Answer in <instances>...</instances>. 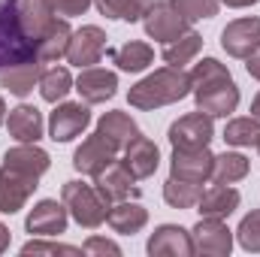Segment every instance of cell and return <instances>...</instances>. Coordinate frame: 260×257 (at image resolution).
Instances as JSON below:
<instances>
[{"label": "cell", "instance_id": "52a82bcc", "mask_svg": "<svg viewBox=\"0 0 260 257\" xmlns=\"http://www.w3.org/2000/svg\"><path fill=\"white\" fill-rule=\"evenodd\" d=\"M103 52H106V34L100 27L88 24V27H82V30H76L70 37L67 61L76 64V67H91L103 58Z\"/></svg>", "mask_w": 260, "mask_h": 257}, {"label": "cell", "instance_id": "4316f807", "mask_svg": "<svg viewBox=\"0 0 260 257\" xmlns=\"http://www.w3.org/2000/svg\"><path fill=\"white\" fill-rule=\"evenodd\" d=\"M112 58H115L118 70H124V73H139V70H145V67L154 61V52H151L148 43H124L121 49H115Z\"/></svg>", "mask_w": 260, "mask_h": 257}, {"label": "cell", "instance_id": "1f68e13d", "mask_svg": "<svg viewBox=\"0 0 260 257\" xmlns=\"http://www.w3.org/2000/svg\"><path fill=\"white\" fill-rule=\"evenodd\" d=\"M221 79H230L227 67L218 64L215 58H206V61H200V64L194 67V73H191V88H203V85H212V82H221Z\"/></svg>", "mask_w": 260, "mask_h": 257}, {"label": "cell", "instance_id": "2e32d148", "mask_svg": "<svg viewBox=\"0 0 260 257\" xmlns=\"http://www.w3.org/2000/svg\"><path fill=\"white\" fill-rule=\"evenodd\" d=\"M15 15H18V27H21V34L30 40V43H37L49 27H52V6L46 3V0H21L18 3V9H15Z\"/></svg>", "mask_w": 260, "mask_h": 257}, {"label": "cell", "instance_id": "f35d334b", "mask_svg": "<svg viewBox=\"0 0 260 257\" xmlns=\"http://www.w3.org/2000/svg\"><path fill=\"white\" fill-rule=\"evenodd\" d=\"M224 6H230V9H242V6H254L257 0H221Z\"/></svg>", "mask_w": 260, "mask_h": 257}, {"label": "cell", "instance_id": "6da1fadb", "mask_svg": "<svg viewBox=\"0 0 260 257\" xmlns=\"http://www.w3.org/2000/svg\"><path fill=\"white\" fill-rule=\"evenodd\" d=\"M188 91H191V73L167 67V70L151 73L139 85H133L127 100L136 109H157V106H170V103L188 97Z\"/></svg>", "mask_w": 260, "mask_h": 257}, {"label": "cell", "instance_id": "9a60e30c", "mask_svg": "<svg viewBox=\"0 0 260 257\" xmlns=\"http://www.w3.org/2000/svg\"><path fill=\"white\" fill-rule=\"evenodd\" d=\"M27 230L37 236H58L67 230V206L55 200H43L27 215Z\"/></svg>", "mask_w": 260, "mask_h": 257}, {"label": "cell", "instance_id": "ab89813d", "mask_svg": "<svg viewBox=\"0 0 260 257\" xmlns=\"http://www.w3.org/2000/svg\"><path fill=\"white\" fill-rule=\"evenodd\" d=\"M6 245H9V230H6V227L0 224V251H3Z\"/></svg>", "mask_w": 260, "mask_h": 257}, {"label": "cell", "instance_id": "3957f363", "mask_svg": "<svg viewBox=\"0 0 260 257\" xmlns=\"http://www.w3.org/2000/svg\"><path fill=\"white\" fill-rule=\"evenodd\" d=\"M142 24H145V34L151 40H160V43H173L182 34H188V21L173 6V0H160L154 6L148 3V9L142 12Z\"/></svg>", "mask_w": 260, "mask_h": 257}, {"label": "cell", "instance_id": "83f0119b", "mask_svg": "<svg viewBox=\"0 0 260 257\" xmlns=\"http://www.w3.org/2000/svg\"><path fill=\"white\" fill-rule=\"evenodd\" d=\"M70 88H73V79H70V70L67 67H52V70H46L40 76V94L49 103L64 100L67 94H70Z\"/></svg>", "mask_w": 260, "mask_h": 257}, {"label": "cell", "instance_id": "44dd1931", "mask_svg": "<svg viewBox=\"0 0 260 257\" xmlns=\"http://www.w3.org/2000/svg\"><path fill=\"white\" fill-rule=\"evenodd\" d=\"M40 61H21V64H12L6 70H0V85L15 94V97H27L34 91V85L40 82Z\"/></svg>", "mask_w": 260, "mask_h": 257}, {"label": "cell", "instance_id": "7c38bea8", "mask_svg": "<svg viewBox=\"0 0 260 257\" xmlns=\"http://www.w3.org/2000/svg\"><path fill=\"white\" fill-rule=\"evenodd\" d=\"M112 160H115V148H112L109 142H103L97 133L88 136V139L76 148V154H73V167H76L79 173H85V176H97V173L106 170Z\"/></svg>", "mask_w": 260, "mask_h": 257}, {"label": "cell", "instance_id": "ffe728a7", "mask_svg": "<svg viewBox=\"0 0 260 257\" xmlns=\"http://www.w3.org/2000/svg\"><path fill=\"white\" fill-rule=\"evenodd\" d=\"M197 206H200V215H203V218H227V215L239 206V191L230 188V185H218V182H215L212 188L200 191Z\"/></svg>", "mask_w": 260, "mask_h": 257}, {"label": "cell", "instance_id": "f546056e", "mask_svg": "<svg viewBox=\"0 0 260 257\" xmlns=\"http://www.w3.org/2000/svg\"><path fill=\"white\" fill-rule=\"evenodd\" d=\"M224 139L230 145H257L260 142V121L251 118H233L227 127H224Z\"/></svg>", "mask_w": 260, "mask_h": 257}, {"label": "cell", "instance_id": "8992f818", "mask_svg": "<svg viewBox=\"0 0 260 257\" xmlns=\"http://www.w3.org/2000/svg\"><path fill=\"white\" fill-rule=\"evenodd\" d=\"M194 94L200 112L206 115H230L239 106V88L233 85V79H221V82L194 88Z\"/></svg>", "mask_w": 260, "mask_h": 257}, {"label": "cell", "instance_id": "74e56055", "mask_svg": "<svg viewBox=\"0 0 260 257\" xmlns=\"http://www.w3.org/2000/svg\"><path fill=\"white\" fill-rule=\"evenodd\" d=\"M245 67H248V73H251L254 79H260V46L248 55V58H245Z\"/></svg>", "mask_w": 260, "mask_h": 257}, {"label": "cell", "instance_id": "30bf717a", "mask_svg": "<svg viewBox=\"0 0 260 257\" xmlns=\"http://www.w3.org/2000/svg\"><path fill=\"white\" fill-rule=\"evenodd\" d=\"M221 46L233 58H248L260 46V18H239L230 21L221 34Z\"/></svg>", "mask_w": 260, "mask_h": 257}, {"label": "cell", "instance_id": "f1b7e54d", "mask_svg": "<svg viewBox=\"0 0 260 257\" xmlns=\"http://www.w3.org/2000/svg\"><path fill=\"white\" fill-rule=\"evenodd\" d=\"M200 191H203V185H191V182H182V179L170 176V182L164 185V200L173 209H191L200 200Z\"/></svg>", "mask_w": 260, "mask_h": 257}, {"label": "cell", "instance_id": "8fae6325", "mask_svg": "<svg viewBox=\"0 0 260 257\" xmlns=\"http://www.w3.org/2000/svg\"><path fill=\"white\" fill-rule=\"evenodd\" d=\"M194 251L200 254H230L233 248V236H230V227L221 221V218H203L194 227Z\"/></svg>", "mask_w": 260, "mask_h": 257}, {"label": "cell", "instance_id": "4fadbf2b", "mask_svg": "<svg viewBox=\"0 0 260 257\" xmlns=\"http://www.w3.org/2000/svg\"><path fill=\"white\" fill-rule=\"evenodd\" d=\"M148 254H173V257H191L194 254V236L185 227L176 224H164L154 230V236L148 239Z\"/></svg>", "mask_w": 260, "mask_h": 257}, {"label": "cell", "instance_id": "ee69618b", "mask_svg": "<svg viewBox=\"0 0 260 257\" xmlns=\"http://www.w3.org/2000/svg\"><path fill=\"white\" fill-rule=\"evenodd\" d=\"M257 148H260V142H257Z\"/></svg>", "mask_w": 260, "mask_h": 257}, {"label": "cell", "instance_id": "d590c367", "mask_svg": "<svg viewBox=\"0 0 260 257\" xmlns=\"http://www.w3.org/2000/svg\"><path fill=\"white\" fill-rule=\"evenodd\" d=\"M91 6V0H52V9L61 15H82Z\"/></svg>", "mask_w": 260, "mask_h": 257}, {"label": "cell", "instance_id": "d6986e66", "mask_svg": "<svg viewBox=\"0 0 260 257\" xmlns=\"http://www.w3.org/2000/svg\"><path fill=\"white\" fill-rule=\"evenodd\" d=\"M97 136L103 142H109L115 151H121V148H127L130 142L139 136V127H136V121L130 118L127 112H106L100 118V124H97Z\"/></svg>", "mask_w": 260, "mask_h": 257}, {"label": "cell", "instance_id": "9c48e42d", "mask_svg": "<svg viewBox=\"0 0 260 257\" xmlns=\"http://www.w3.org/2000/svg\"><path fill=\"white\" fill-rule=\"evenodd\" d=\"M91 124V112L82 103H61L49 118V136L55 142H70Z\"/></svg>", "mask_w": 260, "mask_h": 257}, {"label": "cell", "instance_id": "5b68a950", "mask_svg": "<svg viewBox=\"0 0 260 257\" xmlns=\"http://www.w3.org/2000/svg\"><path fill=\"white\" fill-rule=\"evenodd\" d=\"M212 164H215V154H209V145L206 148H176L173 151V179L203 185L212 176Z\"/></svg>", "mask_w": 260, "mask_h": 257}, {"label": "cell", "instance_id": "d4e9b609", "mask_svg": "<svg viewBox=\"0 0 260 257\" xmlns=\"http://www.w3.org/2000/svg\"><path fill=\"white\" fill-rule=\"evenodd\" d=\"M248 176V160L242 157V154H230V151H224V154H218L215 157V164H212V182H218V185H233V182H239V179H245Z\"/></svg>", "mask_w": 260, "mask_h": 257}, {"label": "cell", "instance_id": "7402d4cb", "mask_svg": "<svg viewBox=\"0 0 260 257\" xmlns=\"http://www.w3.org/2000/svg\"><path fill=\"white\" fill-rule=\"evenodd\" d=\"M6 127L12 133V139H18V142H37V139L43 136V115H40L37 106L21 103V106H15V109L9 112Z\"/></svg>", "mask_w": 260, "mask_h": 257}, {"label": "cell", "instance_id": "ba28073f", "mask_svg": "<svg viewBox=\"0 0 260 257\" xmlns=\"http://www.w3.org/2000/svg\"><path fill=\"white\" fill-rule=\"evenodd\" d=\"M37 182H40L37 176H27V173L3 167L0 170V212H6V215L18 212L27 203V197L34 194Z\"/></svg>", "mask_w": 260, "mask_h": 257}, {"label": "cell", "instance_id": "8d00e7d4", "mask_svg": "<svg viewBox=\"0 0 260 257\" xmlns=\"http://www.w3.org/2000/svg\"><path fill=\"white\" fill-rule=\"evenodd\" d=\"M82 251H85V254H121V248H118L115 242H106V239H100V236L88 239Z\"/></svg>", "mask_w": 260, "mask_h": 257}, {"label": "cell", "instance_id": "b9f144b4", "mask_svg": "<svg viewBox=\"0 0 260 257\" xmlns=\"http://www.w3.org/2000/svg\"><path fill=\"white\" fill-rule=\"evenodd\" d=\"M3 118H6V106H3V97H0V124H3Z\"/></svg>", "mask_w": 260, "mask_h": 257}, {"label": "cell", "instance_id": "e575fe53", "mask_svg": "<svg viewBox=\"0 0 260 257\" xmlns=\"http://www.w3.org/2000/svg\"><path fill=\"white\" fill-rule=\"evenodd\" d=\"M21 251H24V254H40V251H46V254H58V251H64V254H76L79 248H70V245H55V242H27Z\"/></svg>", "mask_w": 260, "mask_h": 257}, {"label": "cell", "instance_id": "ac0fdd59", "mask_svg": "<svg viewBox=\"0 0 260 257\" xmlns=\"http://www.w3.org/2000/svg\"><path fill=\"white\" fill-rule=\"evenodd\" d=\"M97 182H94V188L100 191V197L106 200V203H112V200H127L130 194H136L133 188V176H130V170L124 164H109L106 170H100L97 176H94Z\"/></svg>", "mask_w": 260, "mask_h": 257}, {"label": "cell", "instance_id": "836d02e7", "mask_svg": "<svg viewBox=\"0 0 260 257\" xmlns=\"http://www.w3.org/2000/svg\"><path fill=\"white\" fill-rule=\"evenodd\" d=\"M236 236H239V245L245 251H260V212H251L242 218Z\"/></svg>", "mask_w": 260, "mask_h": 257}, {"label": "cell", "instance_id": "60d3db41", "mask_svg": "<svg viewBox=\"0 0 260 257\" xmlns=\"http://www.w3.org/2000/svg\"><path fill=\"white\" fill-rule=\"evenodd\" d=\"M251 115H254V118L260 121V94L254 97V103H251Z\"/></svg>", "mask_w": 260, "mask_h": 257}, {"label": "cell", "instance_id": "603a6c76", "mask_svg": "<svg viewBox=\"0 0 260 257\" xmlns=\"http://www.w3.org/2000/svg\"><path fill=\"white\" fill-rule=\"evenodd\" d=\"M70 24L67 21H52V27L34 43V58L37 61H58L70 49Z\"/></svg>", "mask_w": 260, "mask_h": 257}, {"label": "cell", "instance_id": "cb8c5ba5", "mask_svg": "<svg viewBox=\"0 0 260 257\" xmlns=\"http://www.w3.org/2000/svg\"><path fill=\"white\" fill-rule=\"evenodd\" d=\"M106 221L115 233H139L148 221V212L139 206V203H127V200H118V206H109L106 212Z\"/></svg>", "mask_w": 260, "mask_h": 257}, {"label": "cell", "instance_id": "5bb4252c", "mask_svg": "<svg viewBox=\"0 0 260 257\" xmlns=\"http://www.w3.org/2000/svg\"><path fill=\"white\" fill-rule=\"evenodd\" d=\"M115 88H118V76L100 67H88L76 82V91L82 94L85 103H106L109 97H115Z\"/></svg>", "mask_w": 260, "mask_h": 257}, {"label": "cell", "instance_id": "7bdbcfd3", "mask_svg": "<svg viewBox=\"0 0 260 257\" xmlns=\"http://www.w3.org/2000/svg\"><path fill=\"white\" fill-rule=\"evenodd\" d=\"M46 3H49V6H52V0H46ZM52 12H55V9H52Z\"/></svg>", "mask_w": 260, "mask_h": 257}, {"label": "cell", "instance_id": "7a4b0ae2", "mask_svg": "<svg viewBox=\"0 0 260 257\" xmlns=\"http://www.w3.org/2000/svg\"><path fill=\"white\" fill-rule=\"evenodd\" d=\"M64 206L70 209V215L82 224V227H100L106 221V212H109V203L100 197V191L94 185H85V182H67L64 191Z\"/></svg>", "mask_w": 260, "mask_h": 257}, {"label": "cell", "instance_id": "4dcf8cb0", "mask_svg": "<svg viewBox=\"0 0 260 257\" xmlns=\"http://www.w3.org/2000/svg\"><path fill=\"white\" fill-rule=\"evenodd\" d=\"M97 9L109 18H124V21H136L142 18V12L148 9V0H97Z\"/></svg>", "mask_w": 260, "mask_h": 257}, {"label": "cell", "instance_id": "d6a6232c", "mask_svg": "<svg viewBox=\"0 0 260 257\" xmlns=\"http://www.w3.org/2000/svg\"><path fill=\"white\" fill-rule=\"evenodd\" d=\"M173 6L182 12L185 21H197V18H212L218 12V0H173Z\"/></svg>", "mask_w": 260, "mask_h": 257}, {"label": "cell", "instance_id": "e0dca14e", "mask_svg": "<svg viewBox=\"0 0 260 257\" xmlns=\"http://www.w3.org/2000/svg\"><path fill=\"white\" fill-rule=\"evenodd\" d=\"M157 160H160L157 145H154L148 136H142V133H139L127 148H124V160H121V164L130 170V176H133V179H148V176L157 170Z\"/></svg>", "mask_w": 260, "mask_h": 257}, {"label": "cell", "instance_id": "484cf974", "mask_svg": "<svg viewBox=\"0 0 260 257\" xmlns=\"http://www.w3.org/2000/svg\"><path fill=\"white\" fill-rule=\"evenodd\" d=\"M200 46H203V37L194 34V30H188V34H182L179 40L167 43V49H164V61H167L170 67H176V70H182L191 58H197Z\"/></svg>", "mask_w": 260, "mask_h": 257}, {"label": "cell", "instance_id": "277c9868", "mask_svg": "<svg viewBox=\"0 0 260 257\" xmlns=\"http://www.w3.org/2000/svg\"><path fill=\"white\" fill-rule=\"evenodd\" d=\"M212 136H215L212 115H206V112H191L170 127L173 148H206L212 142Z\"/></svg>", "mask_w": 260, "mask_h": 257}]
</instances>
